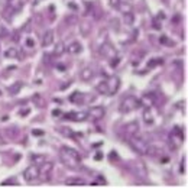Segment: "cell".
I'll return each mask as SVG.
<instances>
[{
    "label": "cell",
    "mask_w": 188,
    "mask_h": 188,
    "mask_svg": "<svg viewBox=\"0 0 188 188\" xmlns=\"http://www.w3.org/2000/svg\"><path fill=\"white\" fill-rule=\"evenodd\" d=\"M125 133H126V136H135V135H138L139 133V125L138 122H130L127 123L126 126H125Z\"/></svg>",
    "instance_id": "11"
},
{
    "label": "cell",
    "mask_w": 188,
    "mask_h": 188,
    "mask_svg": "<svg viewBox=\"0 0 188 188\" xmlns=\"http://www.w3.org/2000/svg\"><path fill=\"white\" fill-rule=\"evenodd\" d=\"M65 119L74 120V122H84L89 119V114L87 111H70V113H65Z\"/></svg>",
    "instance_id": "8"
},
{
    "label": "cell",
    "mask_w": 188,
    "mask_h": 188,
    "mask_svg": "<svg viewBox=\"0 0 188 188\" xmlns=\"http://www.w3.org/2000/svg\"><path fill=\"white\" fill-rule=\"evenodd\" d=\"M125 16H123V22L126 23V25H133L135 22V16L132 15V12L130 13H123Z\"/></svg>",
    "instance_id": "20"
},
{
    "label": "cell",
    "mask_w": 188,
    "mask_h": 188,
    "mask_svg": "<svg viewBox=\"0 0 188 188\" xmlns=\"http://www.w3.org/2000/svg\"><path fill=\"white\" fill-rule=\"evenodd\" d=\"M60 158H61L62 164L68 168H71V169H77L81 166V156L78 154L75 149H72V148H61L60 150Z\"/></svg>",
    "instance_id": "1"
},
{
    "label": "cell",
    "mask_w": 188,
    "mask_h": 188,
    "mask_svg": "<svg viewBox=\"0 0 188 188\" xmlns=\"http://www.w3.org/2000/svg\"><path fill=\"white\" fill-rule=\"evenodd\" d=\"M87 114H89V117L93 119V120H100V119L104 117L106 110H104V107H101V106H94V107H90L89 109Z\"/></svg>",
    "instance_id": "6"
},
{
    "label": "cell",
    "mask_w": 188,
    "mask_h": 188,
    "mask_svg": "<svg viewBox=\"0 0 188 188\" xmlns=\"http://www.w3.org/2000/svg\"><path fill=\"white\" fill-rule=\"evenodd\" d=\"M143 120L148 123V125H152V123H154V116L150 114V111H149V110H146V111L143 113Z\"/></svg>",
    "instance_id": "22"
},
{
    "label": "cell",
    "mask_w": 188,
    "mask_h": 188,
    "mask_svg": "<svg viewBox=\"0 0 188 188\" xmlns=\"http://www.w3.org/2000/svg\"><path fill=\"white\" fill-rule=\"evenodd\" d=\"M130 169H132V172L136 175V177L146 178L148 171H146V166H145L143 162H140V161H135V162H132V164H130Z\"/></svg>",
    "instance_id": "5"
},
{
    "label": "cell",
    "mask_w": 188,
    "mask_h": 188,
    "mask_svg": "<svg viewBox=\"0 0 188 188\" xmlns=\"http://www.w3.org/2000/svg\"><path fill=\"white\" fill-rule=\"evenodd\" d=\"M97 91L101 94H107V87H106V81H103L101 84L97 85Z\"/></svg>",
    "instance_id": "23"
},
{
    "label": "cell",
    "mask_w": 188,
    "mask_h": 188,
    "mask_svg": "<svg viewBox=\"0 0 188 188\" xmlns=\"http://www.w3.org/2000/svg\"><path fill=\"white\" fill-rule=\"evenodd\" d=\"M26 46H28V48H33V46H35V41H33L32 38H28L26 39Z\"/></svg>",
    "instance_id": "26"
},
{
    "label": "cell",
    "mask_w": 188,
    "mask_h": 188,
    "mask_svg": "<svg viewBox=\"0 0 188 188\" xmlns=\"http://www.w3.org/2000/svg\"><path fill=\"white\" fill-rule=\"evenodd\" d=\"M93 75H94L93 68H90V67L83 68V71H81V78H83L84 81H89L90 78H93Z\"/></svg>",
    "instance_id": "17"
},
{
    "label": "cell",
    "mask_w": 188,
    "mask_h": 188,
    "mask_svg": "<svg viewBox=\"0 0 188 188\" xmlns=\"http://www.w3.org/2000/svg\"><path fill=\"white\" fill-rule=\"evenodd\" d=\"M0 94H2V93H0Z\"/></svg>",
    "instance_id": "40"
},
{
    "label": "cell",
    "mask_w": 188,
    "mask_h": 188,
    "mask_svg": "<svg viewBox=\"0 0 188 188\" xmlns=\"http://www.w3.org/2000/svg\"><path fill=\"white\" fill-rule=\"evenodd\" d=\"M65 185H70V187H84V185H87V183L84 179H81V178H67Z\"/></svg>",
    "instance_id": "12"
},
{
    "label": "cell",
    "mask_w": 188,
    "mask_h": 188,
    "mask_svg": "<svg viewBox=\"0 0 188 188\" xmlns=\"http://www.w3.org/2000/svg\"><path fill=\"white\" fill-rule=\"evenodd\" d=\"M20 89H22V83H20V81H16L13 85L9 87V93H10L12 96H16V94L20 91Z\"/></svg>",
    "instance_id": "18"
},
{
    "label": "cell",
    "mask_w": 188,
    "mask_h": 188,
    "mask_svg": "<svg viewBox=\"0 0 188 188\" xmlns=\"http://www.w3.org/2000/svg\"><path fill=\"white\" fill-rule=\"evenodd\" d=\"M154 28H155V29H161V23H154Z\"/></svg>",
    "instance_id": "37"
},
{
    "label": "cell",
    "mask_w": 188,
    "mask_h": 188,
    "mask_svg": "<svg viewBox=\"0 0 188 188\" xmlns=\"http://www.w3.org/2000/svg\"><path fill=\"white\" fill-rule=\"evenodd\" d=\"M54 42V32L52 31H46L42 35V46H49Z\"/></svg>",
    "instance_id": "13"
},
{
    "label": "cell",
    "mask_w": 188,
    "mask_h": 188,
    "mask_svg": "<svg viewBox=\"0 0 188 188\" xmlns=\"http://www.w3.org/2000/svg\"><path fill=\"white\" fill-rule=\"evenodd\" d=\"M52 168H54V164L52 162H46V161H42V165L39 166V175L38 178H41L42 181H48L51 177V172H52Z\"/></svg>",
    "instance_id": "4"
},
{
    "label": "cell",
    "mask_w": 188,
    "mask_h": 188,
    "mask_svg": "<svg viewBox=\"0 0 188 188\" xmlns=\"http://www.w3.org/2000/svg\"><path fill=\"white\" fill-rule=\"evenodd\" d=\"M106 87H107V94H116L120 87V80L117 77H110L106 81Z\"/></svg>",
    "instance_id": "7"
},
{
    "label": "cell",
    "mask_w": 188,
    "mask_h": 188,
    "mask_svg": "<svg viewBox=\"0 0 188 188\" xmlns=\"http://www.w3.org/2000/svg\"><path fill=\"white\" fill-rule=\"evenodd\" d=\"M65 44L64 42H56L55 44V48H54V54L52 55L54 56H60V55H62L64 52H65Z\"/></svg>",
    "instance_id": "16"
},
{
    "label": "cell",
    "mask_w": 188,
    "mask_h": 188,
    "mask_svg": "<svg viewBox=\"0 0 188 188\" xmlns=\"http://www.w3.org/2000/svg\"><path fill=\"white\" fill-rule=\"evenodd\" d=\"M52 58H54L52 55H49V54H45V55H44V62H45V64H51ZM55 58H56V56H55Z\"/></svg>",
    "instance_id": "24"
},
{
    "label": "cell",
    "mask_w": 188,
    "mask_h": 188,
    "mask_svg": "<svg viewBox=\"0 0 188 188\" xmlns=\"http://www.w3.org/2000/svg\"><path fill=\"white\" fill-rule=\"evenodd\" d=\"M2 185H3V187H6V185H16V184H15V181H13V179H9V181H3V183H2Z\"/></svg>",
    "instance_id": "31"
},
{
    "label": "cell",
    "mask_w": 188,
    "mask_h": 188,
    "mask_svg": "<svg viewBox=\"0 0 188 188\" xmlns=\"http://www.w3.org/2000/svg\"><path fill=\"white\" fill-rule=\"evenodd\" d=\"M61 114H62L61 110H54V111H52V116H54V117H61Z\"/></svg>",
    "instance_id": "33"
},
{
    "label": "cell",
    "mask_w": 188,
    "mask_h": 188,
    "mask_svg": "<svg viewBox=\"0 0 188 188\" xmlns=\"http://www.w3.org/2000/svg\"><path fill=\"white\" fill-rule=\"evenodd\" d=\"M156 64H162V60H152V61L148 64V67H154V65H156Z\"/></svg>",
    "instance_id": "29"
},
{
    "label": "cell",
    "mask_w": 188,
    "mask_h": 188,
    "mask_svg": "<svg viewBox=\"0 0 188 188\" xmlns=\"http://www.w3.org/2000/svg\"><path fill=\"white\" fill-rule=\"evenodd\" d=\"M32 135H35V136H44V130H38V129H33V130H32Z\"/></svg>",
    "instance_id": "28"
},
{
    "label": "cell",
    "mask_w": 188,
    "mask_h": 188,
    "mask_svg": "<svg viewBox=\"0 0 188 188\" xmlns=\"http://www.w3.org/2000/svg\"><path fill=\"white\" fill-rule=\"evenodd\" d=\"M119 3H120V0H110V6H113L114 9H117Z\"/></svg>",
    "instance_id": "32"
},
{
    "label": "cell",
    "mask_w": 188,
    "mask_h": 188,
    "mask_svg": "<svg viewBox=\"0 0 188 188\" xmlns=\"http://www.w3.org/2000/svg\"><path fill=\"white\" fill-rule=\"evenodd\" d=\"M168 158H166V156H164V158H162V159H161V162H162V164H166V162H168Z\"/></svg>",
    "instance_id": "36"
},
{
    "label": "cell",
    "mask_w": 188,
    "mask_h": 188,
    "mask_svg": "<svg viewBox=\"0 0 188 188\" xmlns=\"http://www.w3.org/2000/svg\"><path fill=\"white\" fill-rule=\"evenodd\" d=\"M140 106H142V103L139 99H136L135 96H127L122 100V103L119 106V110H120V113H130V111L138 110Z\"/></svg>",
    "instance_id": "2"
},
{
    "label": "cell",
    "mask_w": 188,
    "mask_h": 188,
    "mask_svg": "<svg viewBox=\"0 0 188 188\" xmlns=\"http://www.w3.org/2000/svg\"><path fill=\"white\" fill-rule=\"evenodd\" d=\"M117 9H119L120 12H123V13H130L132 6L129 5V3H123L122 0H120V3H119V6H117Z\"/></svg>",
    "instance_id": "19"
},
{
    "label": "cell",
    "mask_w": 188,
    "mask_h": 188,
    "mask_svg": "<svg viewBox=\"0 0 188 188\" xmlns=\"http://www.w3.org/2000/svg\"><path fill=\"white\" fill-rule=\"evenodd\" d=\"M17 49H15V48H9V49L5 52V56L6 58H17Z\"/></svg>",
    "instance_id": "21"
},
{
    "label": "cell",
    "mask_w": 188,
    "mask_h": 188,
    "mask_svg": "<svg viewBox=\"0 0 188 188\" xmlns=\"http://www.w3.org/2000/svg\"><path fill=\"white\" fill-rule=\"evenodd\" d=\"M100 52H101V55L106 56V58H114V56L117 55V54H116V49H114V48H113L110 44H103V45H101Z\"/></svg>",
    "instance_id": "10"
},
{
    "label": "cell",
    "mask_w": 188,
    "mask_h": 188,
    "mask_svg": "<svg viewBox=\"0 0 188 188\" xmlns=\"http://www.w3.org/2000/svg\"><path fill=\"white\" fill-rule=\"evenodd\" d=\"M61 132L64 133L65 136H67V135H68V136H74V132H72L71 129H61Z\"/></svg>",
    "instance_id": "27"
},
{
    "label": "cell",
    "mask_w": 188,
    "mask_h": 188,
    "mask_svg": "<svg viewBox=\"0 0 188 188\" xmlns=\"http://www.w3.org/2000/svg\"><path fill=\"white\" fill-rule=\"evenodd\" d=\"M109 158H110L111 161L114 159V161H117V158H119V156H117V154L116 152H110V155H109Z\"/></svg>",
    "instance_id": "34"
},
{
    "label": "cell",
    "mask_w": 188,
    "mask_h": 188,
    "mask_svg": "<svg viewBox=\"0 0 188 188\" xmlns=\"http://www.w3.org/2000/svg\"><path fill=\"white\" fill-rule=\"evenodd\" d=\"M161 42H162V44H166L168 46H172V45H174L171 41H169V39L166 38V36H161Z\"/></svg>",
    "instance_id": "25"
},
{
    "label": "cell",
    "mask_w": 188,
    "mask_h": 188,
    "mask_svg": "<svg viewBox=\"0 0 188 188\" xmlns=\"http://www.w3.org/2000/svg\"><path fill=\"white\" fill-rule=\"evenodd\" d=\"M70 54H72V55H75V54H80L81 51H83V45L80 44V42H72V44H70L68 46L65 48Z\"/></svg>",
    "instance_id": "14"
},
{
    "label": "cell",
    "mask_w": 188,
    "mask_h": 188,
    "mask_svg": "<svg viewBox=\"0 0 188 188\" xmlns=\"http://www.w3.org/2000/svg\"><path fill=\"white\" fill-rule=\"evenodd\" d=\"M39 175V169L36 165H32V166H28L26 169H25V172H23V178L28 181V183H31V181H33V179H36Z\"/></svg>",
    "instance_id": "9"
},
{
    "label": "cell",
    "mask_w": 188,
    "mask_h": 188,
    "mask_svg": "<svg viewBox=\"0 0 188 188\" xmlns=\"http://www.w3.org/2000/svg\"><path fill=\"white\" fill-rule=\"evenodd\" d=\"M58 70L60 71H65V65H58Z\"/></svg>",
    "instance_id": "38"
},
{
    "label": "cell",
    "mask_w": 188,
    "mask_h": 188,
    "mask_svg": "<svg viewBox=\"0 0 188 188\" xmlns=\"http://www.w3.org/2000/svg\"><path fill=\"white\" fill-rule=\"evenodd\" d=\"M127 142L129 145L132 146V149L139 154V155H146V149H148V143H146V140L142 138H139L138 135H135V136H130V138L127 139Z\"/></svg>",
    "instance_id": "3"
},
{
    "label": "cell",
    "mask_w": 188,
    "mask_h": 188,
    "mask_svg": "<svg viewBox=\"0 0 188 188\" xmlns=\"http://www.w3.org/2000/svg\"><path fill=\"white\" fill-rule=\"evenodd\" d=\"M110 64H111V67H116L117 65V64H119V56H114V58H111V62H110Z\"/></svg>",
    "instance_id": "30"
},
{
    "label": "cell",
    "mask_w": 188,
    "mask_h": 188,
    "mask_svg": "<svg viewBox=\"0 0 188 188\" xmlns=\"http://www.w3.org/2000/svg\"><path fill=\"white\" fill-rule=\"evenodd\" d=\"M101 158H103V154H101V152H97V154L94 155V159H96V161H100Z\"/></svg>",
    "instance_id": "35"
},
{
    "label": "cell",
    "mask_w": 188,
    "mask_h": 188,
    "mask_svg": "<svg viewBox=\"0 0 188 188\" xmlns=\"http://www.w3.org/2000/svg\"><path fill=\"white\" fill-rule=\"evenodd\" d=\"M179 19H181L179 16H175V17H174V23H178V20H179Z\"/></svg>",
    "instance_id": "39"
},
{
    "label": "cell",
    "mask_w": 188,
    "mask_h": 188,
    "mask_svg": "<svg viewBox=\"0 0 188 188\" xmlns=\"http://www.w3.org/2000/svg\"><path fill=\"white\" fill-rule=\"evenodd\" d=\"M146 155H149V156H161V155H162V150H161L158 146H154V145H148V149H146Z\"/></svg>",
    "instance_id": "15"
}]
</instances>
